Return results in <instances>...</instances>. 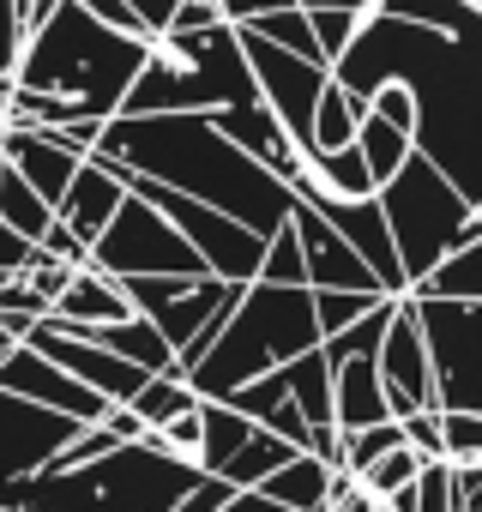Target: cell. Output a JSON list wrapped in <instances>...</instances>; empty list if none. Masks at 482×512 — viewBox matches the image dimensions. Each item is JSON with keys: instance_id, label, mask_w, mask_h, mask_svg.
<instances>
[{"instance_id": "cell-1", "label": "cell", "mask_w": 482, "mask_h": 512, "mask_svg": "<svg viewBox=\"0 0 482 512\" xmlns=\"http://www.w3.org/2000/svg\"><path fill=\"white\" fill-rule=\"evenodd\" d=\"M332 85H344L362 109L380 85L410 97V145L464 193H482V73L476 37H446L428 25H404L386 13H362L350 43L332 55Z\"/></svg>"}, {"instance_id": "cell-2", "label": "cell", "mask_w": 482, "mask_h": 512, "mask_svg": "<svg viewBox=\"0 0 482 512\" xmlns=\"http://www.w3.org/2000/svg\"><path fill=\"white\" fill-rule=\"evenodd\" d=\"M91 151L133 169V175H151V181H163V187H175L187 199L217 205L223 217L248 223L254 235H272L296 205L290 181H278L266 163H254L199 109H151V115L121 109V115H109L97 127Z\"/></svg>"}, {"instance_id": "cell-3", "label": "cell", "mask_w": 482, "mask_h": 512, "mask_svg": "<svg viewBox=\"0 0 482 512\" xmlns=\"http://www.w3.org/2000/svg\"><path fill=\"white\" fill-rule=\"evenodd\" d=\"M145 61V37H127L85 13L79 0H55V7L19 31V55L7 67V85L37 91L55 103L61 121H109Z\"/></svg>"}, {"instance_id": "cell-4", "label": "cell", "mask_w": 482, "mask_h": 512, "mask_svg": "<svg viewBox=\"0 0 482 512\" xmlns=\"http://www.w3.org/2000/svg\"><path fill=\"white\" fill-rule=\"evenodd\" d=\"M193 482H199V464L163 452L145 434V440H121L67 470L43 464L31 476L0 482V506H13V512H169Z\"/></svg>"}, {"instance_id": "cell-5", "label": "cell", "mask_w": 482, "mask_h": 512, "mask_svg": "<svg viewBox=\"0 0 482 512\" xmlns=\"http://www.w3.org/2000/svg\"><path fill=\"white\" fill-rule=\"evenodd\" d=\"M320 344V326H314V290L308 284H266V278H248L241 296L229 302V314L217 320L211 344L199 350V362L181 374L199 398H223L235 386H248L254 374L302 356Z\"/></svg>"}, {"instance_id": "cell-6", "label": "cell", "mask_w": 482, "mask_h": 512, "mask_svg": "<svg viewBox=\"0 0 482 512\" xmlns=\"http://www.w3.org/2000/svg\"><path fill=\"white\" fill-rule=\"evenodd\" d=\"M235 103H260L254 73L241 61V37L235 25H199V31H157L145 37V61L121 97L127 115H151V109H235ZM115 109V115H121Z\"/></svg>"}, {"instance_id": "cell-7", "label": "cell", "mask_w": 482, "mask_h": 512, "mask_svg": "<svg viewBox=\"0 0 482 512\" xmlns=\"http://www.w3.org/2000/svg\"><path fill=\"white\" fill-rule=\"evenodd\" d=\"M374 199H380V217H386V235H392V253H398L404 290L440 260V253H452V247H464V241H482L476 199H464L416 145H410V157L374 187Z\"/></svg>"}, {"instance_id": "cell-8", "label": "cell", "mask_w": 482, "mask_h": 512, "mask_svg": "<svg viewBox=\"0 0 482 512\" xmlns=\"http://www.w3.org/2000/svg\"><path fill=\"white\" fill-rule=\"evenodd\" d=\"M115 284H121V296L133 302V314H145V320L163 332V344L175 350V374H187V368L199 362V350L211 344L217 320H223L229 302L241 296V284L211 278V272H199V278L151 272V278H115Z\"/></svg>"}, {"instance_id": "cell-9", "label": "cell", "mask_w": 482, "mask_h": 512, "mask_svg": "<svg viewBox=\"0 0 482 512\" xmlns=\"http://www.w3.org/2000/svg\"><path fill=\"white\" fill-rule=\"evenodd\" d=\"M85 266H97L103 278H151V272L199 278L205 272V260L187 247V235L139 193H121V205L109 211V223L97 229V241L85 253Z\"/></svg>"}, {"instance_id": "cell-10", "label": "cell", "mask_w": 482, "mask_h": 512, "mask_svg": "<svg viewBox=\"0 0 482 512\" xmlns=\"http://www.w3.org/2000/svg\"><path fill=\"white\" fill-rule=\"evenodd\" d=\"M482 302H452V296H410L422 356H428V386L434 410H476L482 374H476V344H482Z\"/></svg>"}, {"instance_id": "cell-11", "label": "cell", "mask_w": 482, "mask_h": 512, "mask_svg": "<svg viewBox=\"0 0 482 512\" xmlns=\"http://www.w3.org/2000/svg\"><path fill=\"white\" fill-rule=\"evenodd\" d=\"M235 37H241V61L254 73L260 103L284 121V133L296 145H308V121H314L320 85H326V61H302V55H290V49H278V43H266L254 31H241V25H235Z\"/></svg>"}, {"instance_id": "cell-12", "label": "cell", "mask_w": 482, "mask_h": 512, "mask_svg": "<svg viewBox=\"0 0 482 512\" xmlns=\"http://www.w3.org/2000/svg\"><path fill=\"white\" fill-rule=\"evenodd\" d=\"M374 368H380V392H386L392 422H398V416H410V410H434L428 356H422V332H416L410 296H398V302H392L386 332H380V344H374Z\"/></svg>"}, {"instance_id": "cell-13", "label": "cell", "mask_w": 482, "mask_h": 512, "mask_svg": "<svg viewBox=\"0 0 482 512\" xmlns=\"http://www.w3.org/2000/svg\"><path fill=\"white\" fill-rule=\"evenodd\" d=\"M73 434H79V422H73V416L43 410V404L13 398V392H0V482L43 470V464L73 440Z\"/></svg>"}, {"instance_id": "cell-14", "label": "cell", "mask_w": 482, "mask_h": 512, "mask_svg": "<svg viewBox=\"0 0 482 512\" xmlns=\"http://www.w3.org/2000/svg\"><path fill=\"white\" fill-rule=\"evenodd\" d=\"M0 392H13V398H31L43 410H61L73 422H97L109 410V398H97L91 386H79L67 368H55L43 350L31 344H13L7 356H0Z\"/></svg>"}, {"instance_id": "cell-15", "label": "cell", "mask_w": 482, "mask_h": 512, "mask_svg": "<svg viewBox=\"0 0 482 512\" xmlns=\"http://www.w3.org/2000/svg\"><path fill=\"white\" fill-rule=\"evenodd\" d=\"M290 229H296V247H302V272H308V290H380L374 272L362 266V253L308 205L296 199L290 205ZM386 296V290H380Z\"/></svg>"}, {"instance_id": "cell-16", "label": "cell", "mask_w": 482, "mask_h": 512, "mask_svg": "<svg viewBox=\"0 0 482 512\" xmlns=\"http://www.w3.org/2000/svg\"><path fill=\"white\" fill-rule=\"evenodd\" d=\"M356 253H362V266L374 272V284L386 296H404V272H398V253H392V235H386V217H380V199H320L314 205Z\"/></svg>"}, {"instance_id": "cell-17", "label": "cell", "mask_w": 482, "mask_h": 512, "mask_svg": "<svg viewBox=\"0 0 482 512\" xmlns=\"http://www.w3.org/2000/svg\"><path fill=\"white\" fill-rule=\"evenodd\" d=\"M121 193H127L121 169H115L109 157L85 151V157H79V169H73V181H67V193L55 199V217H61V223L85 241V253H91V241H97V229L109 223V211L121 205Z\"/></svg>"}, {"instance_id": "cell-18", "label": "cell", "mask_w": 482, "mask_h": 512, "mask_svg": "<svg viewBox=\"0 0 482 512\" xmlns=\"http://www.w3.org/2000/svg\"><path fill=\"white\" fill-rule=\"evenodd\" d=\"M241 151H248L254 163H266L278 181H290L296 175V163H302V145L284 133V121L266 109V103H235V109H205Z\"/></svg>"}, {"instance_id": "cell-19", "label": "cell", "mask_w": 482, "mask_h": 512, "mask_svg": "<svg viewBox=\"0 0 482 512\" xmlns=\"http://www.w3.org/2000/svg\"><path fill=\"white\" fill-rule=\"evenodd\" d=\"M332 368V422L338 428H368V422H386V392H380V368H374V350H344Z\"/></svg>"}, {"instance_id": "cell-20", "label": "cell", "mask_w": 482, "mask_h": 512, "mask_svg": "<svg viewBox=\"0 0 482 512\" xmlns=\"http://www.w3.org/2000/svg\"><path fill=\"white\" fill-rule=\"evenodd\" d=\"M121 314H133V302L121 296V284L103 278L97 266H73L67 290L49 302L43 320H61V326H103V320H121Z\"/></svg>"}, {"instance_id": "cell-21", "label": "cell", "mask_w": 482, "mask_h": 512, "mask_svg": "<svg viewBox=\"0 0 482 512\" xmlns=\"http://www.w3.org/2000/svg\"><path fill=\"white\" fill-rule=\"evenodd\" d=\"M326 476H332V464H320L314 452H290L278 470H266L254 488L266 494V500H278V506H290V512H326Z\"/></svg>"}, {"instance_id": "cell-22", "label": "cell", "mask_w": 482, "mask_h": 512, "mask_svg": "<svg viewBox=\"0 0 482 512\" xmlns=\"http://www.w3.org/2000/svg\"><path fill=\"white\" fill-rule=\"evenodd\" d=\"M404 296H452V302H482V241H464L404 290Z\"/></svg>"}, {"instance_id": "cell-23", "label": "cell", "mask_w": 482, "mask_h": 512, "mask_svg": "<svg viewBox=\"0 0 482 512\" xmlns=\"http://www.w3.org/2000/svg\"><path fill=\"white\" fill-rule=\"evenodd\" d=\"M368 13H386V19H404V25H428V31H446V37H476L482 0H374Z\"/></svg>"}, {"instance_id": "cell-24", "label": "cell", "mask_w": 482, "mask_h": 512, "mask_svg": "<svg viewBox=\"0 0 482 512\" xmlns=\"http://www.w3.org/2000/svg\"><path fill=\"white\" fill-rule=\"evenodd\" d=\"M278 368H284L290 404H296V410L308 416V428L332 422V368H326L320 344H314V350H302V356H290V362H278Z\"/></svg>"}, {"instance_id": "cell-25", "label": "cell", "mask_w": 482, "mask_h": 512, "mask_svg": "<svg viewBox=\"0 0 482 512\" xmlns=\"http://www.w3.org/2000/svg\"><path fill=\"white\" fill-rule=\"evenodd\" d=\"M248 434H254V416H241L223 398H199V452H193V464L199 470H217Z\"/></svg>"}, {"instance_id": "cell-26", "label": "cell", "mask_w": 482, "mask_h": 512, "mask_svg": "<svg viewBox=\"0 0 482 512\" xmlns=\"http://www.w3.org/2000/svg\"><path fill=\"white\" fill-rule=\"evenodd\" d=\"M49 217H55V205H49L7 157H0V223H7L13 235H25V241H37V235L49 229Z\"/></svg>"}, {"instance_id": "cell-27", "label": "cell", "mask_w": 482, "mask_h": 512, "mask_svg": "<svg viewBox=\"0 0 482 512\" xmlns=\"http://www.w3.org/2000/svg\"><path fill=\"white\" fill-rule=\"evenodd\" d=\"M290 452H302V446H290V440H278L272 428H260V422H254V434H248V440H241V446L217 464V476H223V482H235V488H254V482H260L266 470H278Z\"/></svg>"}, {"instance_id": "cell-28", "label": "cell", "mask_w": 482, "mask_h": 512, "mask_svg": "<svg viewBox=\"0 0 482 512\" xmlns=\"http://www.w3.org/2000/svg\"><path fill=\"white\" fill-rule=\"evenodd\" d=\"M356 121H362V103H356L344 85H332V73H326L320 103H314V121H308V151H338V145H350Z\"/></svg>"}, {"instance_id": "cell-29", "label": "cell", "mask_w": 482, "mask_h": 512, "mask_svg": "<svg viewBox=\"0 0 482 512\" xmlns=\"http://www.w3.org/2000/svg\"><path fill=\"white\" fill-rule=\"evenodd\" d=\"M193 404H199V392H193L181 374H151V380L127 398V410H133L145 428H163L169 416H181V410H193Z\"/></svg>"}, {"instance_id": "cell-30", "label": "cell", "mask_w": 482, "mask_h": 512, "mask_svg": "<svg viewBox=\"0 0 482 512\" xmlns=\"http://www.w3.org/2000/svg\"><path fill=\"white\" fill-rule=\"evenodd\" d=\"M374 302H380V290H314V326H320V338H326V332H344V326L362 320Z\"/></svg>"}, {"instance_id": "cell-31", "label": "cell", "mask_w": 482, "mask_h": 512, "mask_svg": "<svg viewBox=\"0 0 482 512\" xmlns=\"http://www.w3.org/2000/svg\"><path fill=\"white\" fill-rule=\"evenodd\" d=\"M416 464H422V452H410V446H392V452H380V458H374V464H368L356 482H362L374 500H386L392 488H404V482L416 476Z\"/></svg>"}, {"instance_id": "cell-32", "label": "cell", "mask_w": 482, "mask_h": 512, "mask_svg": "<svg viewBox=\"0 0 482 512\" xmlns=\"http://www.w3.org/2000/svg\"><path fill=\"white\" fill-rule=\"evenodd\" d=\"M362 25V13L356 7H308V31H314V43H320V55H326V67H332V55L350 43V31Z\"/></svg>"}, {"instance_id": "cell-33", "label": "cell", "mask_w": 482, "mask_h": 512, "mask_svg": "<svg viewBox=\"0 0 482 512\" xmlns=\"http://www.w3.org/2000/svg\"><path fill=\"white\" fill-rule=\"evenodd\" d=\"M440 452H446V458H476V452H482V422H476V410H440Z\"/></svg>"}, {"instance_id": "cell-34", "label": "cell", "mask_w": 482, "mask_h": 512, "mask_svg": "<svg viewBox=\"0 0 482 512\" xmlns=\"http://www.w3.org/2000/svg\"><path fill=\"white\" fill-rule=\"evenodd\" d=\"M398 434H404L410 452H422V458H446V452H440V410H410V416H398Z\"/></svg>"}, {"instance_id": "cell-35", "label": "cell", "mask_w": 482, "mask_h": 512, "mask_svg": "<svg viewBox=\"0 0 482 512\" xmlns=\"http://www.w3.org/2000/svg\"><path fill=\"white\" fill-rule=\"evenodd\" d=\"M127 13H133L139 37H157V31H169V19H175V0H127Z\"/></svg>"}, {"instance_id": "cell-36", "label": "cell", "mask_w": 482, "mask_h": 512, "mask_svg": "<svg viewBox=\"0 0 482 512\" xmlns=\"http://www.w3.org/2000/svg\"><path fill=\"white\" fill-rule=\"evenodd\" d=\"M272 7H290V0H217V19L223 25H248V19H260Z\"/></svg>"}, {"instance_id": "cell-37", "label": "cell", "mask_w": 482, "mask_h": 512, "mask_svg": "<svg viewBox=\"0 0 482 512\" xmlns=\"http://www.w3.org/2000/svg\"><path fill=\"white\" fill-rule=\"evenodd\" d=\"M175 31H199V25H217V0H175Z\"/></svg>"}, {"instance_id": "cell-38", "label": "cell", "mask_w": 482, "mask_h": 512, "mask_svg": "<svg viewBox=\"0 0 482 512\" xmlns=\"http://www.w3.org/2000/svg\"><path fill=\"white\" fill-rule=\"evenodd\" d=\"M97 422H103V428H109L115 440H145V434H151V428H145V422H139V416H133L127 404H109V410H103Z\"/></svg>"}, {"instance_id": "cell-39", "label": "cell", "mask_w": 482, "mask_h": 512, "mask_svg": "<svg viewBox=\"0 0 482 512\" xmlns=\"http://www.w3.org/2000/svg\"><path fill=\"white\" fill-rule=\"evenodd\" d=\"M13 55H19V13H13V0H0V79H7Z\"/></svg>"}, {"instance_id": "cell-40", "label": "cell", "mask_w": 482, "mask_h": 512, "mask_svg": "<svg viewBox=\"0 0 482 512\" xmlns=\"http://www.w3.org/2000/svg\"><path fill=\"white\" fill-rule=\"evenodd\" d=\"M217 512H290V506H278V500H266L260 488H235Z\"/></svg>"}, {"instance_id": "cell-41", "label": "cell", "mask_w": 482, "mask_h": 512, "mask_svg": "<svg viewBox=\"0 0 482 512\" xmlns=\"http://www.w3.org/2000/svg\"><path fill=\"white\" fill-rule=\"evenodd\" d=\"M25 253H31V241H25V235H13L7 223H0V266H7V272H13V266H25Z\"/></svg>"}, {"instance_id": "cell-42", "label": "cell", "mask_w": 482, "mask_h": 512, "mask_svg": "<svg viewBox=\"0 0 482 512\" xmlns=\"http://www.w3.org/2000/svg\"><path fill=\"white\" fill-rule=\"evenodd\" d=\"M49 7H55V0H13V13H19V31H25V25H37Z\"/></svg>"}, {"instance_id": "cell-43", "label": "cell", "mask_w": 482, "mask_h": 512, "mask_svg": "<svg viewBox=\"0 0 482 512\" xmlns=\"http://www.w3.org/2000/svg\"><path fill=\"white\" fill-rule=\"evenodd\" d=\"M302 7H356V13H368L374 0H302Z\"/></svg>"}, {"instance_id": "cell-44", "label": "cell", "mask_w": 482, "mask_h": 512, "mask_svg": "<svg viewBox=\"0 0 482 512\" xmlns=\"http://www.w3.org/2000/svg\"><path fill=\"white\" fill-rule=\"evenodd\" d=\"M7 115H13V85L0 79V127H7Z\"/></svg>"}, {"instance_id": "cell-45", "label": "cell", "mask_w": 482, "mask_h": 512, "mask_svg": "<svg viewBox=\"0 0 482 512\" xmlns=\"http://www.w3.org/2000/svg\"><path fill=\"white\" fill-rule=\"evenodd\" d=\"M13 344H19V338H13V332H7V326H0V356H7V350H13Z\"/></svg>"}, {"instance_id": "cell-46", "label": "cell", "mask_w": 482, "mask_h": 512, "mask_svg": "<svg viewBox=\"0 0 482 512\" xmlns=\"http://www.w3.org/2000/svg\"><path fill=\"white\" fill-rule=\"evenodd\" d=\"M368 512H392V506H386V500H374V506H368Z\"/></svg>"}, {"instance_id": "cell-47", "label": "cell", "mask_w": 482, "mask_h": 512, "mask_svg": "<svg viewBox=\"0 0 482 512\" xmlns=\"http://www.w3.org/2000/svg\"><path fill=\"white\" fill-rule=\"evenodd\" d=\"M0 512H13V506H0Z\"/></svg>"}]
</instances>
